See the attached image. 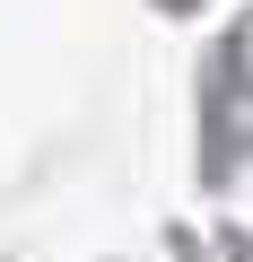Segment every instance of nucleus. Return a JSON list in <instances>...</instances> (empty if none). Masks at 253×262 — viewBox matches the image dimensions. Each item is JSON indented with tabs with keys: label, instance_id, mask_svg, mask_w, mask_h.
Listing matches in <instances>:
<instances>
[]
</instances>
